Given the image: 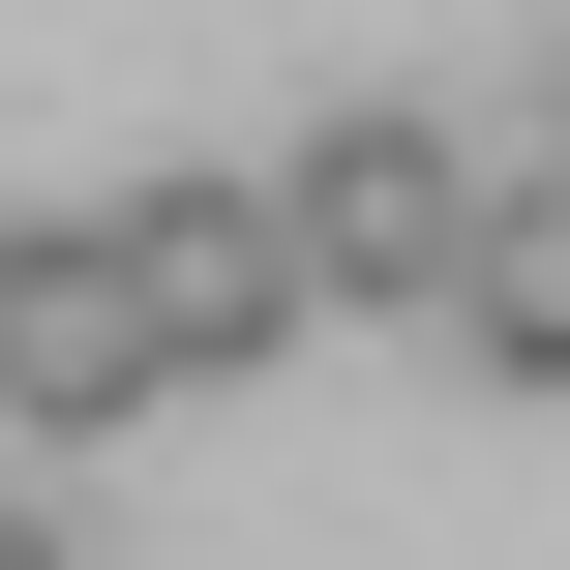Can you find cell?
<instances>
[{"label":"cell","mask_w":570,"mask_h":570,"mask_svg":"<svg viewBox=\"0 0 570 570\" xmlns=\"http://www.w3.org/2000/svg\"><path fill=\"white\" fill-rule=\"evenodd\" d=\"M90 240H120V301H150V361H180V391H240V361H301V331H331V271H301V210H271V180H150V210H90Z\"/></svg>","instance_id":"1"},{"label":"cell","mask_w":570,"mask_h":570,"mask_svg":"<svg viewBox=\"0 0 570 570\" xmlns=\"http://www.w3.org/2000/svg\"><path fill=\"white\" fill-rule=\"evenodd\" d=\"M271 210H301L331 301H421V331H451V271H481V150H451V120H331Z\"/></svg>","instance_id":"2"},{"label":"cell","mask_w":570,"mask_h":570,"mask_svg":"<svg viewBox=\"0 0 570 570\" xmlns=\"http://www.w3.org/2000/svg\"><path fill=\"white\" fill-rule=\"evenodd\" d=\"M180 361H150V301H120V240H0V421L30 451H90V421H150Z\"/></svg>","instance_id":"3"},{"label":"cell","mask_w":570,"mask_h":570,"mask_svg":"<svg viewBox=\"0 0 570 570\" xmlns=\"http://www.w3.org/2000/svg\"><path fill=\"white\" fill-rule=\"evenodd\" d=\"M451 361L570 391V150H541V180H481V271H451Z\"/></svg>","instance_id":"4"},{"label":"cell","mask_w":570,"mask_h":570,"mask_svg":"<svg viewBox=\"0 0 570 570\" xmlns=\"http://www.w3.org/2000/svg\"><path fill=\"white\" fill-rule=\"evenodd\" d=\"M0 570H30V511H0Z\"/></svg>","instance_id":"5"}]
</instances>
